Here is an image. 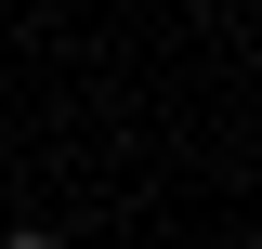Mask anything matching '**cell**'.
I'll list each match as a JSON object with an SVG mask.
<instances>
[{
  "mask_svg": "<svg viewBox=\"0 0 262 249\" xmlns=\"http://www.w3.org/2000/svg\"><path fill=\"white\" fill-rule=\"evenodd\" d=\"M0 249H66V236H0Z\"/></svg>",
  "mask_w": 262,
  "mask_h": 249,
  "instance_id": "cell-1",
  "label": "cell"
}]
</instances>
